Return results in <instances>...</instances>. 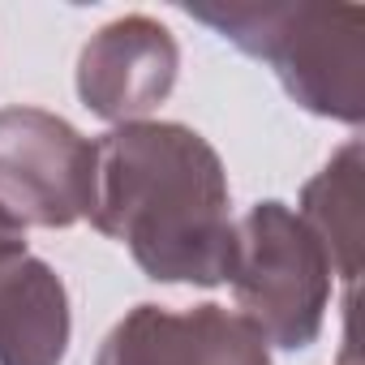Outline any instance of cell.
I'll return each mask as SVG.
<instances>
[{
    "label": "cell",
    "mask_w": 365,
    "mask_h": 365,
    "mask_svg": "<svg viewBox=\"0 0 365 365\" xmlns=\"http://www.w3.org/2000/svg\"><path fill=\"white\" fill-rule=\"evenodd\" d=\"M26 254V228L0 207V262H9V258H22Z\"/></svg>",
    "instance_id": "9"
},
{
    "label": "cell",
    "mask_w": 365,
    "mask_h": 365,
    "mask_svg": "<svg viewBox=\"0 0 365 365\" xmlns=\"http://www.w3.org/2000/svg\"><path fill=\"white\" fill-rule=\"evenodd\" d=\"M176 69L180 48L172 31L146 14H129L95 31L82 48L78 95L95 116L112 125H133L172 95Z\"/></svg>",
    "instance_id": "5"
},
{
    "label": "cell",
    "mask_w": 365,
    "mask_h": 365,
    "mask_svg": "<svg viewBox=\"0 0 365 365\" xmlns=\"http://www.w3.org/2000/svg\"><path fill=\"white\" fill-rule=\"evenodd\" d=\"M267 348L237 309L211 301L185 314L133 305L99 344L95 365H271Z\"/></svg>",
    "instance_id": "6"
},
{
    "label": "cell",
    "mask_w": 365,
    "mask_h": 365,
    "mask_svg": "<svg viewBox=\"0 0 365 365\" xmlns=\"http://www.w3.org/2000/svg\"><path fill=\"white\" fill-rule=\"evenodd\" d=\"M69 348V292L43 258L0 262V365H61Z\"/></svg>",
    "instance_id": "7"
},
{
    "label": "cell",
    "mask_w": 365,
    "mask_h": 365,
    "mask_svg": "<svg viewBox=\"0 0 365 365\" xmlns=\"http://www.w3.org/2000/svg\"><path fill=\"white\" fill-rule=\"evenodd\" d=\"M0 207L22 228H69L95 207V142L43 108H0Z\"/></svg>",
    "instance_id": "4"
},
{
    "label": "cell",
    "mask_w": 365,
    "mask_h": 365,
    "mask_svg": "<svg viewBox=\"0 0 365 365\" xmlns=\"http://www.w3.org/2000/svg\"><path fill=\"white\" fill-rule=\"evenodd\" d=\"M245 56L275 69L314 116L361 125L365 116V9L356 5H185Z\"/></svg>",
    "instance_id": "2"
},
{
    "label": "cell",
    "mask_w": 365,
    "mask_h": 365,
    "mask_svg": "<svg viewBox=\"0 0 365 365\" xmlns=\"http://www.w3.org/2000/svg\"><path fill=\"white\" fill-rule=\"evenodd\" d=\"M331 254V267L344 284L361 271V142H348L339 155L301 190L297 211Z\"/></svg>",
    "instance_id": "8"
},
{
    "label": "cell",
    "mask_w": 365,
    "mask_h": 365,
    "mask_svg": "<svg viewBox=\"0 0 365 365\" xmlns=\"http://www.w3.org/2000/svg\"><path fill=\"white\" fill-rule=\"evenodd\" d=\"M331 254L284 202H254L232 224L228 284L237 314L275 348L301 352L318 339L331 305Z\"/></svg>",
    "instance_id": "3"
},
{
    "label": "cell",
    "mask_w": 365,
    "mask_h": 365,
    "mask_svg": "<svg viewBox=\"0 0 365 365\" xmlns=\"http://www.w3.org/2000/svg\"><path fill=\"white\" fill-rule=\"evenodd\" d=\"M91 224L159 284H224L232 211L220 150L176 120L116 125L95 142Z\"/></svg>",
    "instance_id": "1"
}]
</instances>
